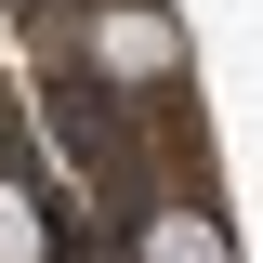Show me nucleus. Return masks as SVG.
<instances>
[{
    "mask_svg": "<svg viewBox=\"0 0 263 263\" xmlns=\"http://www.w3.org/2000/svg\"><path fill=\"white\" fill-rule=\"evenodd\" d=\"M92 66H105V79H171L184 40H171V13H145V0H105V13H92Z\"/></svg>",
    "mask_w": 263,
    "mask_h": 263,
    "instance_id": "obj_1",
    "label": "nucleus"
},
{
    "mask_svg": "<svg viewBox=\"0 0 263 263\" xmlns=\"http://www.w3.org/2000/svg\"><path fill=\"white\" fill-rule=\"evenodd\" d=\"M145 263H237V250H224L211 211H158V224H145Z\"/></svg>",
    "mask_w": 263,
    "mask_h": 263,
    "instance_id": "obj_2",
    "label": "nucleus"
},
{
    "mask_svg": "<svg viewBox=\"0 0 263 263\" xmlns=\"http://www.w3.org/2000/svg\"><path fill=\"white\" fill-rule=\"evenodd\" d=\"M0 263H53V224H40L27 184H0Z\"/></svg>",
    "mask_w": 263,
    "mask_h": 263,
    "instance_id": "obj_3",
    "label": "nucleus"
}]
</instances>
